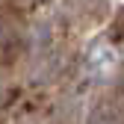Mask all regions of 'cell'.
Segmentation results:
<instances>
[{"label":"cell","instance_id":"6da1fadb","mask_svg":"<svg viewBox=\"0 0 124 124\" xmlns=\"http://www.w3.org/2000/svg\"><path fill=\"white\" fill-rule=\"evenodd\" d=\"M112 65H115V53H112L109 47H95V50L89 53V68L95 71L98 77H103Z\"/></svg>","mask_w":124,"mask_h":124},{"label":"cell","instance_id":"7a4b0ae2","mask_svg":"<svg viewBox=\"0 0 124 124\" xmlns=\"http://www.w3.org/2000/svg\"><path fill=\"white\" fill-rule=\"evenodd\" d=\"M89 124H118V118H115V112L109 109V106H98V109L92 112Z\"/></svg>","mask_w":124,"mask_h":124}]
</instances>
